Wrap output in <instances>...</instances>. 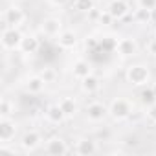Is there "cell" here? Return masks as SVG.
Here are the masks:
<instances>
[{
	"mask_svg": "<svg viewBox=\"0 0 156 156\" xmlns=\"http://www.w3.org/2000/svg\"><path fill=\"white\" fill-rule=\"evenodd\" d=\"M125 79L132 87H145L151 81V70L147 64H141V62L130 64L125 70Z\"/></svg>",
	"mask_w": 156,
	"mask_h": 156,
	"instance_id": "1",
	"label": "cell"
},
{
	"mask_svg": "<svg viewBox=\"0 0 156 156\" xmlns=\"http://www.w3.org/2000/svg\"><path fill=\"white\" fill-rule=\"evenodd\" d=\"M108 116L116 123L127 121L132 116V103L127 98H114L108 105Z\"/></svg>",
	"mask_w": 156,
	"mask_h": 156,
	"instance_id": "2",
	"label": "cell"
},
{
	"mask_svg": "<svg viewBox=\"0 0 156 156\" xmlns=\"http://www.w3.org/2000/svg\"><path fill=\"white\" fill-rule=\"evenodd\" d=\"M22 39H24V33L20 31V28L6 26L2 30V35H0V44H2V48L6 51H19Z\"/></svg>",
	"mask_w": 156,
	"mask_h": 156,
	"instance_id": "3",
	"label": "cell"
},
{
	"mask_svg": "<svg viewBox=\"0 0 156 156\" xmlns=\"http://www.w3.org/2000/svg\"><path fill=\"white\" fill-rule=\"evenodd\" d=\"M41 31L48 39H57L59 33L62 31V20L59 17H46L41 22Z\"/></svg>",
	"mask_w": 156,
	"mask_h": 156,
	"instance_id": "4",
	"label": "cell"
},
{
	"mask_svg": "<svg viewBox=\"0 0 156 156\" xmlns=\"http://www.w3.org/2000/svg\"><path fill=\"white\" fill-rule=\"evenodd\" d=\"M26 19H28V17H26L24 9L19 8V6H9V8L6 9V13H4V22H6V26H11V28H20V26H24Z\"/></svg>",
	"mask_w": 156,
	"mask_h": 156,
	"instance_id": "5",
	"label": "cell"
},
{
	"mask_svg": "<svg viewBox=\"0 0 156 156\" xmlns=\"http://www.w3.org/2000/svg\"><path fill=\"white\" fill-rule=\"evenodd\" d=\"M85 116H87L88 121L99 123V121H103V119L108 116V107H107L105 103H101V101H92V103L87 107Z\"/></svg>",
	"mask_w": 156,
	"mask_h": 156,
	"instance_id": "6",
	"label": "cell"
},
{
	"mask_svg": "<svg viewBox=\"0 0 156 156\" xmlns=\"http://www.w3.org/2000/svg\"><path fill=\"white\" fill-rule=\"evenodd\" d=\"M41 143H42V136H41V132H37V130H26V132L22 134V138H20V147H22L24 152H33V151H37V149L41 147Z\"/></svg>",
	"mask_w": 156,
	"mask_h": 156,
	"instance_id": "7",
	"label": "cell"
},
{
	"mask_svg": "<svg viewBox=\"0 0 156 156\" xmlns=\"http://www.w3.org/2000/svg\"><path fill=\"white\" fill-rule=\"evenodd\" d=\"M17 134V123L11 118H0V143H11Z\"/></svg>",
	"mask_w": 156,
	"mask_h": 156,
	"instance_id": "8",
	"label": "cell"
},
{
	"mask_svg": "<svg viewBox=\"0 0 156 156\" xmlns=\"http://www.w3.org/2000/svg\"><path fill=\"white\" fill-rule=\"evenodd\" d=\"M118 55L123 57V59H129V57H134L138 53V42L136 39L132 37H121L118 41V48H116Z\"/></svg>",
	"mask_w": 156,
	"mask_h": 156,
	"instance_id": "9",
	"label": "cell"
},
{
	"mask_svg": "<svg viewBox=\"0 0 156 156\" xmlns=\"http://www.w3.org/2000/svg\"><path fill=\"white\" fill-rule=\"evenodd\" d=\"M46 152L51 154V156H64V154L70 152V147L61 136H51L46 141Z\"/></svg>",
	"mask_w": 156,
	"mask_h": 156,
	"instance_id": "10",
	"label": "cell"
},
{
	"mask_svg": "<svg viewBox=\"0 0 156 156\" xmlns=\"http://www.w3.org/2000/svg\"><path fill=\"white\" fill-rule=\"evenodd\" d=\"M77 33L75 31H72V30H62L61 33H59V37L55 39V42H57V46L61 48V50H64V51H68V50H73L75 46H77Z\"/></svg>",
	"mask_w": 156,
	"mask_h": 156,
	"instance_id": "11",
	"label": "cell"
},
{
	"mask_svg": "<svg viewBox=\"0 0 156 156\" xmlns=\"http://www.w3.org/2000/svg\"><path fill=\"white\" fill-rule=\"evenodd\" d=\"M73 152L79 154V156H92L98 152V143L90 138H79L75 141V147H73Z\"/></svg>",
	"mask_w": 156,
	"mask_h": 156,
	"instance_id": "12",
	"label": "cell"
},
{
	"mask_svg": "<svg viewBox=\"0 0 156 156\" xmlns=\"http://www.w3.org/2000/svg\"><path fill=\"white\" fill-rule=\"evenodd\" d=\"M90 73H94L92 72V64L87 61V59H77V61H73V64H72V75L75 77V79H85V77H88Z\"/></svg>",
	"mask_w": 156,
	"mask_h": 156,
	"instance_id": "13",
	"label": "cell"
},
{
	"mask_svg": "<svg viewBox=\"0 0 156 156\" xmlns=\"http://www.w3.org/2000/svg\"><path fill=\"white\" fill-rule=\"evenodd\" d=\"M48 83L42 79V75L41 73H37V75H30L28 79H26V83H24V88H26V92L28 94H31V96H37V94H41L42 90H44V87H46Z\"/></svg>",
	"mask_w": 156,
	"mask_h": 156,
	"instance_id": "14",
	"label": "cell"
},
{
	"mask_svg": "<svg viewBox=\"0 0 156 156\" xmlns=\"http://www.w3.org/2000/svg\"><path fill=\"white\" fill-rule=\"evenodd\" d=\"M107 9L110 11V15L116 20H123L129 15V4H127V0H110V4H108Z\"/></svg>",
	"mask_w": 156,
	"mask_h": 156,
	"instance_id": "15",
	"label": "cell"
},
{
	"mask_svg": "<svg viewBox=\"0 0 156 156\" xmlns=\"http://www.w3.org/2000/svg\"><path fill=\"white\" fill-rule=\"evenodd\" d=\"M39 50H41V41H39L35 35H24L19 51H22V53H26V55H33V53H37Z\"/></svg>",
	"mask_w": 156,
	"mask_h": 156,
	"instance_id": "16",
	"label": "cell"
},
{
	"mask_svg": "<svg viewBox=\"0 0 156 156\" xmlns=\"http://www.w3.org/2000/svg\"><path fill=\"white\" fill-rule=\"evenodd\" d=\"M46 119L50 121V123H53V125H61L64 119H68L66 118V114L62 112V108H61V105L59 103H53V105H50L48 108H46Z\"/></svg>",
	"mask_w": 156,
	"mask_h": 156,
	"instance_id": "17",
	"label": "cell"
},
{
	"mask_svg": "<svg viewBox=\"0 0 156 156\" xmlns=\"http://www.w3.org/2000/svg\"><path fill=\"white\" fill-rule=\"evenodd\" d=\"M101 87V81H99V77L90 73L88 77H85V79H81V90L85 94H96Z\"/></svg>",
	"mask_w": 156,
	"mask_h": 156,
	"instance_id": "18",
	"label": "cell"
},
{
	"mask_svg": "<svg viewBox=\"0 0 156 156\" xmlns=\"http://www.w3.org/2000/svg\"><path fill=\"white\" fill-rule=\"evenodd\" d=\"M59 105H61V108H62V112L66 114L68 119H70V118H75L77 112H79V105H77V101H75L73 98H62V99L59 101Z\"/></svg>",
	"mask_w": 156,
	"mask_h": 156,
	"instance_id": "19",
	"label": "cell"
},
{
	"mask_svg": "<svg viewBox=\"0 0 156 156\" xmlns=\"http://www.w3.org/2000/svg\"><path fill=\"white\" fill-rule=\"evenodd\" d=\"M73 9L79 13H90L96 9V0H73Z\"/></svg>",
	"mask_w": 156,
	"mask_h": 156,
	"instance_id": "20",
	"label": "cell"
},
{
	"mask_svg": "<svg viewBox=\"0 0 156 156\" xmlns=\"http://www.w3.org/2000/svg\"><path fill=\"white\" fill-rule=\"evenodd\" d=\"M118 48V39L112 37V35H105L99 39V50L103 51H116Z\"/></svg>",
	"mask_w": 156,
	"mask_h": 156,
	"instance_id": "21",
	"label": "cell"
},
{
	"mask_svg": "<svg viewBox=\"0 0 156 156\" xmlns=\"http://www.w3.org/2000/svg\"><path fill=\"white\" fill-rule=\"evenodd\" d=\"M140 101L145 105V107H149V105H152V103H156V96H154V90H152V87H141V92H140Z\"/></svg>",
	"mask_w": 156,
	"mask_h": 156,
	"instance_id": "22",
	"label": "cell"
},
{
	"mask_svg": "<svg viewBox=\"0 0 156 156\" xmlns=\"http://www.w3.org/2000/svg\"><path fill=\"white\" fill-rule=\"evenodd\" d=\"M15 112V103L9 101L8 98H2L0 101V118H11Z\"/></svg>",
	"mask_w": 156,
	"mask_h": 156,
	"instance_id": "23",
	"label": "cell"
},
{
	"mask_svg": "<svg viewBox=\"0 0 156 156\" xmlns=\"http://www.w3.org/2000/svg\"><path fill=\"white\" fill-rule=\"evenodd\" d=\"M151 17H152V11H149V9L138 8V9L134 11V20H136L138 24H147V22H151Z\"/></svg>",
	"mask_w": 156,
	"mask_h": 156,
	"instance_id": "24",
	"label": "cell"
},
{
	"mask_svg": "<svg viewBox=\"0 0 156 156\" xmlns=\"http://www.w3.org/2000/svg\"><path fill=\"white\" fill-rule=\"evenodd\" d=\"M114 20H116V19L110 15V11H108V9L99 11V15H98V24H101V26H110Z\"/></svg>",
	"mask_w": 156,
	"mask_h": 156,
	"instance_id": "25",
	"label": "cell"
},
{
	"mask_svg": "<svg viewBox=\"0 0 156 156\" xmlns=\"http://www.w3.org/2000/svg\"><path fill=\"white\" fill-rule=\"evenodd\" d=\"M41 75H42V79H44L46 83H53L55 77H57V73H55L53 68H44V70L41 72Z\"/></svg>",
	"mask_w": 156,
	"mask_h": 156,
	"instance_id": "26",
	"label": "cell"
},
{
	"mask_svg": "<svg viewBox=\"0 0 156 156\" xmlns=\"http://www.w3.org/2000/svg\"><path fill=\"white\" fill-rule=\"evenodd\" d=\"M138 8L154 11V9H156V0H138Z\"/></svg>",
	"mask_w": 156,
	"mask_h": 156,
	"instance_id": "27",
	"label": "cell"
},
{
	"mask_svg": "<svg viewBox=\"0 0 156 156\" xmlns=\"http://www.w3.org/2000/svg\"><path fill=\"white\" fill-rule=\"evenodd\" d=\"M147 119L151 121V123H154L156 125V103H152V105H149L147 107Z\"/></svg>",
	"mask_w": 156,
	"mask_h": 156,
	"instance_id": "28",
	"label": "cell"
},
{
	"mask_svg": "<svg viewBox=\"0 0 156 156\" xmlns=\"http://www.w3.org/2000/svg\"><path fill=\"white\" fill-rule=\"evenodd\" d=\"M147 51H149L151 55H154V57H156V37L149 41V44H147Z\"/></svg>",
	"mask_w": 156,
	"mask_h": 156,
	"instance_id": "29",
	"label": "cell"
},
{
	"mask_svg": "<svg viewBox=\"0 0 156 156\" xmlns=\"http://www.w3.org/2000/svg\"><path fill=\"white\" fill-rule=\"evenodd\" d=\"M68 2H70V0H50V4L55 6V8H62V6H66Z\"/></svg>",
	"mask_w": 156,
	"mask_h": 156,
	"instance_id": "30",
	"label": "cell"
},
{
	"mask_svg": "<svg viewBox=\"0 0 156 156\" xmlns=\"http://www.w3.org/2000/svg\"><path fill=\"white\" fill-rule=\"evenodd\" d=\"M151 87H152V90H154V96H156V81H154V83H152Z\"/></svg>",
	"mask_w": 156,
	"mask_h": 156,
	"instance_id": "31",
	"label": "cell"
},
{
	"mask_svg": "<svg viewBox=\"0 0 156 156\" xmlns=\"http://www.w3.org/2000/svg\"><path fill=\"white\" fill-rule=\"evenodd\" d=\"M96 2H98V0H96Z\"/></svg>",
	"mask_w": 156,
	"mask_h": 156,
	"instance_id": "32",
	"label": "cell"
}]
</instances>
